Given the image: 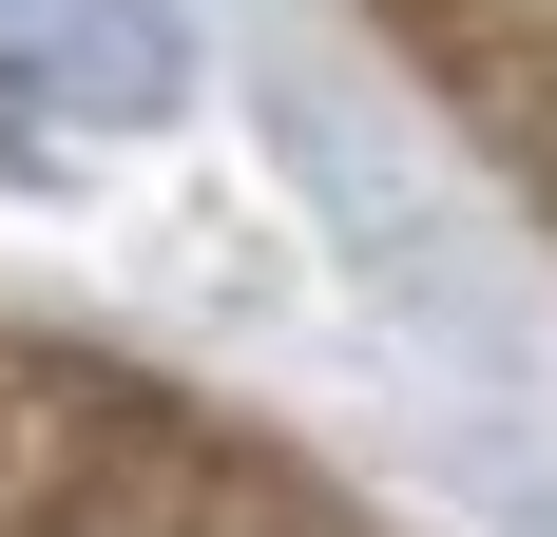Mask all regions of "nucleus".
<instances>
[{"label": "nucleus", "mask_w": 557, "mask_h": 537, "mask_svg": "<svg viewBox=\"0 0 557 537\" xmlns=\"http://www.w3.org/2000/svg\"><path fill=\"white\" fill-rule=\"evenodd\" d=\"M423 39H443V77L481 97V135L557 192V0H423Z\"/></svg>", "instance_id": "nucleus-1"}]
</instances>
